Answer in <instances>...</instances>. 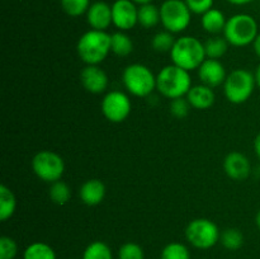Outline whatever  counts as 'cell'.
Here are the masks:
<instances>
[{
	"instance_id": "6da1fadb",
	"label": "cell",
	"mask_w": 260,
	"mask_h": 259,
	"mask_svg": "<svg viewBox=\"0 0 260 259\" xmlns=\"http://www.w3.org/2000/svg\"><path fill=\"white\" fill-rule=\"evenodd\" d=\"M76 52L85 65H99L111 52V35L107 30H86L76 43Z\"/></svg>"
},
{
	"instance_id": "7a4b0ae2",
	"label": "cell",
	"mask_w": 260,
	"mask_h": 259,
	"mask_svg": "<svg viewBox=\"0 0 260 259\" xmlns=\"http://www.w3.org/2000/svg\"><path fill=\"white\" fill-rule=\"evenodd\" d=\"M192 86L189 71L174 63L164 66L156 75V90L170 101L185 96Z\"/></svg>"
},
{
	"instance_id": "3957f363",
	"label": "cell",
	"mask_w": 260,
	"mask_h": 259,
	"mask_svg": "<svg viewBox=\"0 0 260 259\" xmlns=\"http://www.w3.org/2000/svg\"><path fill=\"white\" fill-rule=\"evenodd\" d=\"M170 58L174 65L187 71L198 70L203 61L207 58L205 43L193 36H183L177 38L172 51Z\"/></svg>"
},
{
	"instance_id": "277c9868",
	"label": "cell",
	"mask_w": 260,
	"mask_h": 259,
	"mask_svg": "<svg viewBox=\"0 0 260 259\" xmlns=\"http://www.w3.org/2000/svg\"><path fill=\"white\" fill-rule=\"evenodd\" d=\"M258 35L259 27L255 18L245 13H239L229 18L223 29V37L234 47L253 45Z\"/></svg>"
},
{
	"instance_id": "5b68a950",
	"label": "cell",
	"mask_w": 260,
	"mask_h": 259,
	"mask_svg": "<svg viewBox=\"0 0 260 259\" xmlns=\"http://www.w3.org/2000/svg\"><path fill=\"white\" fill-rule=\"evenodd\" d=\"M122 81L129 94L137 98H146L156 89V75L144 63H129L122 73Z\"/></svg>"
},
{
	"instance_id": "8992f818",
	"label": "cell",
	"mask_w": 260,
	"mask_h": 259,
	"mask_svg": "<svg viewBox=\"0 0 260 259\" xmlns=\"http://www.w3.org/2000/svg\"><path fill=\"white\" fill-rule=\"evenodd\" d=\"M256 83L254 74L246 69H235L228 74L223 83L226 99L233 104H243L249 101L254 93Z\"/></svg>"
},
{
	"instance_id": "52a82bcc",
	"label": "cell",
	"mask_w": 260,
	"mask_h": 259,
	"mask_svg": "<svg viewBox=\"0 0 260 259\" xmlns=\"http://www.w3.org/2000/svg\"><path fill=\"white\" fill-rule=\"evenodd\" d=\"M184 234L189 245L200 250H208L220 243V229L210 218H194L188 223Z\"/></svg>"
},
{
	"instance_id": "ba28073f",
	"label": "cell",
	"mask_w": 260,
	"mask_h": 259,
	"mask_svg": "<svg viewBox=\"0 0 260 259\" xmlns=\"http://www.w3.org/2000/svg\"><path fill=\"white\" fill-rule=\"evenodd\" d=\"M192 14L184 0H165L160 5V23L173 35L184 32L189 27Z\"/></svg>"
},
{
	"instance_id": "9c48e42d",
	"label": "cell",
	"mask_w": 260,
	"mask_h": 259,
	"mask_svg": "<svg viewBox=\"0 0 260 259\" xmlns=\"http://www.w3.org/2000/svg\"><path fill=\"white\" fill-rule=\"evenodd\" d=\"M33 173L38 179L46 183H53L62 179L65 173V161L62 156L51 150H41L30 161Z\"/></svg>"
},
{
	"instance_id": "30bf717a",
	"label": "cell",
	"mask_w": 260,
	"mask_h": 259,
	"mask_svg": "<svg viewBox=\"0 0 260 259\" xmlns=\"http://www.w3.org/2000/svg\"><path fill=\"white\" fill-rule=\"evenodd\" d=\"M101 109L106 119L112 123L126 121L132 111V102L126 93L121 90H111L103 96Z\"/></svg>"
},
{
	"instance_id": "8fae6325",
	"label": "cell",
	"mask_w": 260,
	"mask_h": 259,
	"mask_svg": "<svg viewBox=\"0 0 260 259\" xmlns=\"http://www.w3.org/2000/svg\"><path fill=\"white\" fill-rule=\"evenodd\" d=\"M112 22L118 30L127 32L139 24V7L132 0H116L112 4Z\"/></svg>"
},
{
	"instance_id": "7c38bea8",
	"label": "cell",
	"mask_w": 260,
	"mask_h": 259,
	"mask_svg": "<svg viewBox=\"0 0 260 259\" xmlns=\"http://www.w3.org/2000/svg\"><path fill=\"white\" fill-rule=\"evenodd\" d=\"M80 83L88 93L102 94L108 88V75L99 65H85L80 73Z\"/></svg>"
},
{
	"instance_id": "4fadbf2b",
	"label": "cell",
	"mask_w": 260,
	"mask_h": 259,
	"mask_svg": "<svg viewBox=\"0 0 260 259\" xmlns=\"http://www.w3.org/2000/svg\"><path fill=\"white\" fill-rule=\"evenodd\" d=\"M197 71L201 84H205L212 89L223 85L228 78L223 63L216 58H206Z\"/></svg>"
},
{
	"instance_id": "5bb4252c",
	"label": "cell",
	"mask_w": 260,
	"mask_h": 259,
	"mask_svg": "<svg viewBox=\"0 0 260 259\" xmlns=\"http://www.w3.org/2000/svg\"><path fill=\"white\" fill-rule=\"evenodd\" d=\"M223 170L233 180H245L251 173L250 160L243 152L231 151L223 159Z\"/></svg>"
},
{
	"instance_id": "9a60e30c",
	"label": "cell",
	"mask_w": 260,
	"mask_h": 259,
	"mask_svg": "<svg viewBox=\"0 0 260 259\" xmlns=\"http://www.w3.org/2000/svg\"><path fill=\"white\" fill-rule=\"evenodd\" d=\"M85 15L90 29L107 30L113 24V22H112V5H109L106 2H102V0L91 3Z\"/></svg>"
},
{
	"instance_id": "2e32d148",
	"label": "cell",
	"mask_w": 260,
	"mask_h": 259,
	"mask_svg": "<svg viewBox=\"0 0 260 259\" xmlns=\"http://www.w3.org/2000/svg\"><path fill=\"white\" fill-rule=\"evenodd\" d=\"M106 184L101 179H88L79 188V197L81 202L86 206H98L103 202L106 197Z\"/></svg>"
},
{
	"instance_id": "e0dca14e",
	"label": "cell",
	"mask_w": 260,
	"mask_h": 259,
	"mask_svg": "<svg viewBox=\"0 0 260 259\" xmlns=\"http://www.w3.org/2000/svg\"><path fill=\"white\" fill-rule=\"evenodd\" d=\"M185 98L188 99L192 108L198 109V111H206L215 104L216 94L210 86L205 85V84H198L189 89Z\"/></svg>"
},
{
	"instance_id": "ac0fdd59",
	"label": "cell",
	"mask_w": 260,
	"mask_h": 259,
	"mask_svg": "<svg viewBox=\"0 0 260 259\" xmlns=\"http://www.w3.org/2000/svg\"><path fill=\"white\" fill-rule=\"evenodd\" d=\"M226 22H228V19H226L223 12H221L220 9H216V8H212L208 12H206L201 18L202 28L210 35H218V33L223 32Z\"/></svg>"
},
{
	"instance_id": "d6986e66",
	"label": "cell",
	"mask_w": 260,
	"mask_h": 259,
	"mask_svg": "<svg viewBox=\"0 0 260 259\" xmlns=\"http://www.w3.org/2000/svg\"><path fill=\"white\" fill-rule=\"evenodd\" d=\"M17 210V198L10 188L0 185V220L4 222L13 217Z\"/></svg>"
},
{
	"instance_id": "ffe728a7",
	"label": "cell",
	"mask_w": 260,
	"mask_h": 259,
	"mask_svg": "<svg viewBox=\"0 0 260 259\" xmlns=\"http://www.w3.org/2000/svg\"><path fill=\"white\" fill-rule=\"evenodd\" d=\"M23 259H57L56 251L45 241H35L25 246Z\"/></svg>"
},
{
	"instance_id": "44dd1931",
	"label": "cell",
	"mask_w": 260,
	"mask_h": 259,
	"mask_svg": "<svg viewBox=\"0 0 260 259\" xmlns=\"http://www.w3.org/2000/svg\"><path fill=\"white\" fill-rule=\"evenodd\" d=\"M134 51V42L126 32L117 30L111 35V52L119 57H126Z\"/></svg>"
},
{
	"instance_id": "7402d4cb",
	"label": "cell",
	"mask_w": 260,
	"mask_h": 259,
	"mask_svg": "<svg viewBox=\"0 0 260 259\" xmlns=\"http://www.w3.org/2000/svg\"><path fill=\"white\" fill-rule=\"evenodd\" d=\"M160 23V8L149 3V4L140 5L139 7V24L142 28L156 27Z\"/></svg>"
},
{
	"instance_id": "603a6c76",
	"label": "cell",
	"mask_w": 260,
	"mask_h": 259,
	"mask_svg": "<svg viewBox=\"0 0 260 259\" xmlns=\"http://www.w3.org/2000/svg\"><path fill=\"white\" fill-rule=\"evenodd\" d=\"M81 259H114V255L108 244L95 240L86 245Z\"/></svg>"
},
{
	"instance_id": "cb8c5ba5",
	"label": "cell",
	"mask_w": 260,
	"mask_h": 259,
	"mask_svg": "<svg viewBox=\"0 0 260 259\" xmlns=\"http://www.w3.org/2000/svg\"><path fill=\"white\" fill-rule=\"evenodd\" d=\"M48 197H50V200L55 205L65 206L66 203H69L71 198L70 185L66 182H63L62 179L51 183L50 189H48Z\"/></svg>"
},
{
	"instance_id": "d4e9b609",
	"label": "cell",
	"mask_w": 260,
	"mask_h": 259,
	"mask_svg": "<svg viewBox=\"0 0 260 259\" xmlns=\"http://www.w3.org/2000/svg\"><path fill=\"white\" fill-rule=\"evenodd\" d=\"M244 234L236 228H229L221 233L220 243L225 249L231 251L239 250L244 245Z\"/></svg>"
},
{
	"instance_id": "484cf974",
	"label": "cell",
	"mask_w": 260,
	"mask_h": 259,
	"mask_svg": "<svg viewBox=\"0 0 260 259\" xmlns=\"http://www.w3.org/2000/svg\"><path fill=\"white\" fill-rule=\"evenodd\" d=\"M229 42L226 41L225 37H220V36H215V37L208 38L205 42V50L207 58H216L220 60L222 56L226 55L229 50Z\"/></svg>"
},
{
	"instance_id": "4316f807",
	"label": "cell",
	"mask_w": 260,
	"mask_h": 259,
	"mask_svg": "<svg viewBox=\"0 0 260 259\" xmlns=\"http://www.w3.org/2000/svg\"><path fill=\"white\" fill-rule=\"evenodd\" d=\"M160 259H192L190 250L185 244L179 241H172L162 248Z\"/></svg>"
},
{
	"instance_id": "83f0119b",
	"label": "cell",
	"mask_w": 260,
	"mask_h": 259,
	"mask_svg": "<svg viewBox=\"0 0 260 259\" xmlns=\"http://www.w3.org/2000/svg\"><path fill=\"white\" fill-rule=\"evenodd\" d=\"M177 38L174 37L173 33H170L169 30H161V32H157L156 35L152 37L151 40V47L152 50L156 51L160 53H167L172 51L173 46H174Z\"/></svg>"
},
{
	"instance_id": "f1b7e54d",
	"label": "cell",
	"mask_w": 260,
	"mask_h": 259,
	"mask_svg": "<svg viewBox=\"0 0 260 259\" xmlns=\"http://www.w3.org/2000/svg\"><path fill=\"white\" fill-rule=\"evenodd\" d=\"M61 9L69 15V17H81L86 14L89 7L91 5L90 0H60Z\"/></svg>"
},
{
	"instance_id": "f546056e",
	"label": "cell",
	"mask_w": 260,
	"mask_h": 259,
	"mask_svg": "<svg viewBox=\"0 0 260 259\" xmlns=\"http://www.w3.org/2000/svg\"><path fill=\"white\" fill-rule=\"evenodd\" d=\"M117 259H145V251L140 244L135 241H127L119 246L117 251Z\"/></svg>"
},
{
	"instance_id": "4dcf8cb0",
	"label": "cell",
	"mask_w": 260,
	"mask_h": 259,
	"mask_svg": "<svg viewBox=\"0 0 260 259\" xmlns=\"http://www.w3.org/2000/svg\"><path fill=\"white\" fill-rule=\"evenodd\" d=\"M192 108L188 102V99L185 96H182V98H177L170 101L169 104V109H170V114L173 117L178 119H183L188 116L189 113V109Z\"/></svg>"
},
{
	"instance_id": "1f68e13d",
	"label": "cell",
	"mask_w": 260,
	"mask_h": 259,
	"mask_svg": "<svg viewBox=\"0 0 260 259\" xmlns=\"http://www.w3.org/2000/svg\"><path fill=\"white\" fill-rule=\"evenodd\" d=\"M18 254V244L10 236L0 238V259H15Z\"/></svg>"
},
{
	"instance_id": "d6a6232c",
	"label": "cell",
	"mask_w": 260,
	"mask_h": 259,
	"mask_svg": "<svg viewBox=\"0 0 260 259\" xmlns=\"http://www.w3.org/2000/svg\"><path fill=\"white\" fill-rule=\"evenodd\" d=\"M193 14L202 15L213 8V0H184Z\"/></svg>"
},
{
	"instance_id": "836d02e7",
	"label": "cell",
	"mask_w": 260,
	"mask_h": 259,
	"mask_svg": "<svg viewBox=\"0 0 260 259\" xmlns=\"http://www.w3.org/2000/svg\"><path fill=\"white\" fill-rule=\"evenodd\" d=\"M254 151H255L256 156L259 157L260 160V132L258 135L255 136V139H254Z\"/></svg>"
},
{
	"instance_id": "e575fe53",
	"label": "cell",
	"mask_w": 260,
	"mask_h": 259,
	"mask_svg": "<svg viewBox=\"0 0 260 259\" xmlns=\"http://www.w3.org/2000/svg\"><path fill=\"white\" fill-rule=\"evenodd\" d=\"M253 47H254V52L256 53V56H258V57H260V32H259L258 37H256L255 41H254Z\"/></svg>"
},
{
	"instance_id": "d590c367",
	"label": "cell",
	"mask_w": 260,
	"mask_h": 259,
	"mask_svg": "<svg viewBox=\"0 0 260 259\" xmlns=\"http://www.w3.org/2000/svg\"><path fill=\"white\" fill-rule=\"evenodd\" d=\"M230 4L233 5H238V7H240V5H246V4H250V3H253L254 0H228Z\"/></svg>"
},
{
	"instance_id": "8d00e7d4",
	"label": "cell",
	"mask_w": 260,
	"mask_h": 259,
	"mask_svg": "<svg viewBox=\"0 0 260 259\" xmlns=\"http://www.w3.org/2000/svg\"><path fill=\"white\" fill-rule=\"evenodd\" d=\"M254 78H255V83H256V86L260 89V63L258 66H256L255 69V73H254Z\"/></svg>"
},
{
	"instance_id": "74e56055",
	"label": "cell",
	"mask_w": 260,
	"mask_h": 259,
	"mask_svg": "<svg viewBox=\"0 0 260 259\" xmlns=\"http://www.w3.org/2000/svg\"><path fill=\"white\" fill-rule=\"evenodd\" d=\"M134 3H136L137 5H144L149 4V3H152V0H132Z\"/></svg>"
},
{
	"instance_id": "f35d334b",
	"label": "cell",
	"mask_w": 260,
	"mask_h": 259,
	"mask_svg": "<svg viewBox=\"0 0 260 259\" xmlns=\"http://www.w3.org/2000/svg\"><path fill=\"white\" fill-rule=\"evenodd\" d=\"M255 223H256V226H258V229L260 230V210L258 211V212H256V215H255Z\"/></svg>"
}]
</instances>
